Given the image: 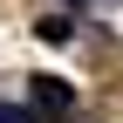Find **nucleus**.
Returning a JSON list of instances; mask_svg holds the SVG:
<instances>
[{
	"instance_id": "f257e3e1",
	"label": "nucleus",
	"mask_w": 123,
	"mask_h": 123,
	"mask_svg": "<svg viewBox=\"0 0 123 123\" xmlns=\"http://www.w3.org/2000/svg\"><path fill=\"white\" fill-rule=\"evenodd\" d=\"M27 82H34V89H27V96H34V116H62V110H75V89L68 82H55V75H27Z\"/></svg>"
},
{
	"instance_id": "f03ea898",
	"label": "nucleus",
	"mask_w": 123,
	"mask_h": 123,
	"mask_svg": "<svg viewBox=\"0 0 123 123\" xmlns=\"http://www.w3.org/2000/svg\"><path fill=\"white\" fill-rule=\"evenodd\" d=\"M34 34L48 41V48H62V41L75 34V21H68V14H41V21H34Z\"/></svg>"
},
{
	"instance_id": "7ed1b4c3",
	"label": "nucleus",
	"mask_w": 123,
	"mask_h": 123,
	"mask_svg": "<svg viewBox=\"0 0 123 123\" xmlns=\"http://www.w3.org/2000/svg\"><path fill=\"white\" fill-rule=\"evenodd\" d=\"M0 123H41L34 110H14V103H0Z\"/></svg>"
},
{
	"instance_id": "20e7f679",
	"label": "nucleus",
	"mask_w": 123,
	"mask_h": 123,
	"mask_svg": "<svg viewBox=\"0 0 123 123\" xmlns=\"http://www.w3.org/2000/svg\"><path fill=\"white\" fill-rule=\"evenodd\" d=\"M75 7H82V0H75Z\"/></svg>"
}]
</instances>
